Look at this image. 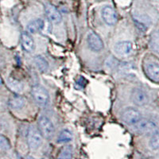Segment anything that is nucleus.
Here are the masks:
<instances>
[{
    "label": "nucleus",
    "mask_w": 159,
    "mask_h": 159,
    "mask_svg": "<svg viewBox=\"0 0 159 159\" xmlns=\"http://www.w3.org/2000/svg\"><path fill=\"white\" fill-rule=\"evenodd\" d=\"M31 95L37 104L45 107L49 102V95L46 89L40 85H35L31 89Z\"/></svg>",
    "instance_id": "f257e3e1"
},
{
    "label": "nucleus",
    "mask_w": 159,
    "mask_h": 159,
    "mask_svg": "<svg viewBox=\"0 0 159 159\" xmlns=\"http://www.w3.org/2000/svg\"><path fill=\"white\" fill-rule=\"evenodd\" d=\"M138 133L142 134H153L157 131V126L154 121L147 119H142L134 125Z\"/></svg>",
    "instance_id": "f03ea898"
},
{
    "label": "nucleus",
    "mask_w": 159,
    "mask_h": 159,
    "mask_svg": "<svg viewBox=\"0 0 159 159\" xmlns=\"http://www.w3.org/2000/svg\"><path fill=\"white\" fill-rule=\"evenodd\" d=\"M38 130L41 132L42 137L51 139L55 132V127L49 118L42 116L38 119Z\"/></svg>",
    "instance_id": "7ed1b4c3"
},
{
    "label": "nucleus",
    "mask_w": 159,
    "mask_h": 159,
    "mask_svg": "<svg viewBox=\"0 0 159 159\" xmlns=\"http://www.w3.org/2000/svg\"><path fill=\"white\" fill-rule=\"evenodd\" d=\"M27 143L30 148L36 150L41 146L42 143V135L38 128L30 127L27 133Z\"/></svg>",
    "instance_id": "20e7f679"
},
{
    "label": "nucleus",
    "mask_w": 159,
    "mask_h": 159,
    "mask_svg": "<svg viewBox=\"0 0 159 159\" xmlns=\"http://www.w3.org/2000/svg\"><path fill=\"white\" fill-rule=\"evenodd\" d=\"M141 113L135 108L128 107L122 114V119L125 123L130 126H134L141 119Z\"/></svg>",
    "instance_id": "39448f33"
},
{
    "label": "nucleus",
    "mask_w": 159,
    "mask_h": 159,
    "mask_svg": "<svg viewBox=\"0 0 159 159\" xmlns=\"http://www.w3.org/2000/svg\"><path fill=\"white\" fill-rule=\"evenodd\" d=\"M131 99L136 106L142 107L148 103L149 96L143 89H134L131 92Z\"/></svg>",
    "instance_id": "423d86ee"
},
{
    "label": "nucleus",
    "mask_w": 159,
    "mask_h": 159,
    "mask_svg": "<svg viewBox=\"0 0 159 159\" xmlns=\"http://www.w3.org/2000/svg\"><path fill=\"white\" fill-rule=\"evenodd\" d=\"M88 44L92 50L95 52H99L103 48V42L99 35L95 32H90L87 38Z\"/></svg>",
    "instance_id": "0eeeda50"
},
{
    "label": "nucleus",
    "mask_w": 159,
    "mask_h": 159,
    "mask_svg": "<svg viewBox=\"0 0 159 159\" xmlns=\"http://www.w3.org/2000/svg\"><path fill=\"white\" fill-rule=\"evenodd\" d=\"M102 18L106 24L109 25H113L116 23L118 19L117 14L111 7H104L101 11Z\"/></svg>",
    "instance_id": "6e6552de"
},
{
    "label": "nucleus",
    "mask_w": 159,
    "mask_h": 159,
    "mask_svg": "<svg viewBox=\"0 0 159 159\" xmlns=\"http://www.w3.org/2000/svg\"><path fill=\"white\" fill-rule=\"evenodd\" d=\"M133 49V45L129 41H123L116 44L114 51L118 56L126 57L131 53Z\"/></svg>",
    "instance_id": "1a4fd4ad"
},
{
    "label": "nucleus",
    "mask_w": 159,
    "mask_h": 159,
    "mask_svg": "<svg viewBox=\"0 0 159 159\" xmlns=\"http://www.w3.org/2000/svg\"><path fill=\"white\" fill-rule=\"evenodd\" d=\"M145 72L151 80L159 82V64L150 61L145 65Z\"/></svg>",
    "instance_id": "9d476101"
},
{
    "label": "nucleus",
    "mask_w": 159,
    "mask_h": 159,
    "mask_svg": "<svg viewBox=\"0 0 159 159\" xmlns=\"http://www.w3.org/2000/svg\"><path fill=\"white\" fill-rule=\"evenodd\" d=\"M45 15L48 19L54 24H58L61 22V15L54 6L47 4L45 6Z\"/></svg>",
    "instance_id": "9b49d317"
},
{
    "label": "nucleus",
    "mask_w": 159,
    "mask_h": 159,
    "mask_svg": "<svg viewBox=\"0 0 159 159\" xmlns=\"http://www.w3.org/2000/svg\"><path fill=\"white\" fill-rule=\"evenodd\" d=\"M21 43L24 50L31 52L34 49V42L28 33H22L21 35Z\"/></svg>",
    "instance_id": "f8f14e48"
},
{
    "label": "nucleus",
    "mask_w": 159,
    "mask_h": 159,
    "mask_svg": "<svg viewBox=\"0 0 159 159\" xmlns=\"http://www.w3.org/2000/svg\"><path fill=\"white\" fill-rule=\"evenodd\" d=\"M8 103H9V106L11 108L18 110V109L22 108L25 106V99L23 96L15 95V96H11L10 98Z\"/></svg>",
    "instance_id": "ddd939ff"
},
{
    "label": "nucleus",
    "mask_w": 159,
    "mask_h": 159,
    "mask_svg": "<svg viewBox=\"0 0 159 159\" xmlns=\"http://www.w3.org/2000/svg\"><path fill=\"white\" fill-rule=\"evenodd\" d=\"M44 21L40 18H37V19L33 20L31 22H30L27 25V31L30 34H36V33L39 32L42 30L44 28Z\"/></svg>",
    "instance_id": "4468645a"
},
{
    "label": "nucleus",
    "mask_w": 159,
    "mask_h": 159,
    "mask_svg": "<svg viewBox=\"0 0 159 159\" xmlns=\"http://www.w3.org/2000/svg\"><path fill=\"white\" fill-rule=\"evenodd\" d=\"M150 45L151 49L159 54V30L154 31L150 36Z\"/></svg>",
    "instance_id": "2eb2a0df"
},
{
    "label": "nucleus",
    "mask_w": 159,
    "mask_h": 159,
    "mask_svg": "<svg viewBox=\"0 0 159 159\" xmlns=\"http://www.w3.org/2000/svg\"><path fill=\"white\" fill-rule=\"evenodd\" d=\"M34 62L38 70L41 72H45L49 68V63L42 56H37L34 58Z\"/></svg>",
    "instance_id": "dca6fc26"
},
{
    "label": "nucleus",
    "mask_w": 159,
    "mask_h": 159,
    "mask_svg": "<svg viewBox=\"0 0 159 159\" xmlns=\"http://www.w3.org/2000/svg\"><path fill=\"white\" fill-rule=\"evenodd\" d=\"M72 134L69 130H63L60 132L59 135L57 137V143H66L70 142L72 139Z\"/></svg>",
    "instance_id": "f3484780"
},
{
    "label": "nucleus",
    "mask_w": 159,
    "mask_h": 159,
    "mask_svg": "<svg viewBox=\"0 0 159 159\" xmlns=\"http://www.w3.org/2000/svg\"><path fill=\"white\" fill-rule=\"evenodd\" d=\"M149 146L152 150H156L159 149V132L156 131L153 134H151V138L149 142Z\"/></svg>",
    "instance_id": "a211bd4d"
},
{
    "label": "nucleus",
    "mask_w": 159,
    "mask_h": 159,
    "mask_svg": "<svg viewBox=\"0 0 159 159\" xmlns=\"http://www.w3.org/2000/svg\"><path fill=\"white\" fill-rule=\"evenodd\" d=\"M8 85H9L10 89L15 92H21L22 89V83H20L19 81L15 80L9 79V80H8Z\"/></svg>",
    "instance_id": "6ab92c4d"
},
{
    "label": "nucleus",
    "mask_w": 159,
    "mask_h": 159,
    "mask_svg": "<svg viewBox=\"0 0 159 159\" xmlns=\"http://www.w3.org/2000/svg\"><path fill=\"white\" fill-rule=\"evenodd\" d=\"M72 157V150L70 147H65L61 150V153L58 155L59 158L68 159Z\"/></svg>",
    "instance_id": "aec40b11"
},
{
    "label": "nucleus",
    "mask_w": 159,
    "mask_h": 159,
    "mask_svg": "<svg viewBox=\"0 0 159 159\" xmlns=\"http://www.w3.org/2000/svg\"><path fill=\"white\" fill-rule=\"evenodd\" d=\"M0 148L5 150L11 148V143L9 140L3 135H0Z\"/></svg>",
    "instance_id": "412c9836"
},
{
    "label": "nucleus",
    "mask_w": 159,
    "mask_h": 159,
    "mask_svg": "<svg viewBox=\"0 0 159 159\" xmlns=\"http://www.w3.org/2000/svg\"><path fill=\"white\" fill-rule=\"evenodd\" d=\"M2 84H3V80H2V77L0 76V87H1V86H2Z\"/></svg>",
    "instance_id": "4be33fe9"
}]
</instances>
